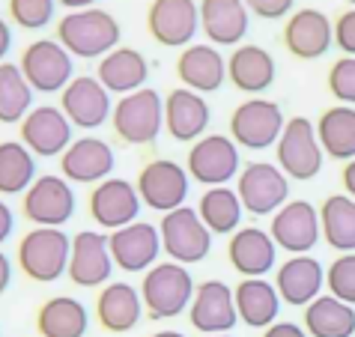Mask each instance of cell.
Returning a JSON list of instances; mask_svg holds the SVG:
<instances>
[{
  "label": "cell",
  "mask_w": 355,
  "mask_h": 337,
  "mask_svg": "<svg viewBox=\"0 0 355 337\" xmlns=\"http://www.w3.org/2000/svg\"><path fill=\"white\" fill-rule=\"evenodd\" d=\"M120 21L107 12V9H78V12H66L57 21V42L72 57L81 60H102L114 48H120Z\"/></svg>",
  "instance_id": "obj_1"
},
{
  "label": "cell",
  "mask_w": 355,
  "mask_h": 337,
  "mask_svg": "<svg viewBox=\"0 0 355 337\" xmlns=\"http://www.w3.org/2000/svg\"><path fill=\"white\" fill-rule=\"evenodd\" d=\"M72 239L63 233V227H33L21 236L15 251V263L31 281L54 284L69 269Z\"/></svg>",
  "instance_id": "obj_2"
},
{
  "label": "cell",
  "mask_w": 355,
  "mask_h": 337,
  "mask_svg": "<svg viewBox=\"0 0 355 337\" xmlns=\"http://www.w3.org/2000/svg\"><path fill=\"white\" fill-rule=\"evenodd\" d=\"M194 277L189 266L180 263H155L150 272H144L141 281V302L150 320H173L182 311H189L194 299Z\"/></svg>",
  "instance_id": "obj_3"
},
{
  "label": "cell",
  "mask_w": 355,
  "mask_h": 337,
  "mask_svg": "<svg viewBox=\"0 0 355 337\" xmlns=\"http://www.w3.org/2000/svg\"><path fill=\"white\" fill-rule=\"evenodd\" d=\"M111 126L114 135L129 146L155 144L164 128V98L153 87L120 96V102L111 111Z\"/></svg>",
  "instance_id": "obj_4"
},
{
  "label": "cell",
  "mask_w": 355,
  "mask_h": 337,
  "mask_svg": "<svg viewBox=\"0 0 355 337\" xmlns=\"http://www.w3.org/2000/svg\"><path fill=\"white\" fill-rule=\"evenodd\" d=\"M275 153H278V167L284 171V176L299 182L313 180L322 171V146L317 137V126L304 116H290L284 123V132L275 144Z\"/></svg>",
  "instance_id": "obj_5"
},
{
  "label": "cell",
  "mask_w": 355,
  "mask_h": 337,
  "mask_svg": "<svg viewBox=\"0 0 355 337\" xmlns=\"http://www.w3.org/2000/svg\"><path fill=\"white\" fill-rule=\"evenodd\" d=\"M159 236L162 251L180 266L203 263L212 251V233L206 230V224L191 206H180V209L162 215Z\"/></svg>",
  "instance_id": "obj_6"
},
{
  "label": "cell",
  "mask_w": 355,
  "mask_h": 337,
  "mask_svg": "<svg viewBox=\"0 0 355 337\" xmlns=\"http://www.w3.org/2000/svg\"><path fill=\"white\" fill-rule=\"evenodd\" d=\"M18 69L24 72L33 93H63L75 78V57L57 39H36L24 48Z\"/></svg>",
  "instance_id": "obj_7"
},
{
  "label": "cell",
  "mask_w": 355,
  "mask_h": 337,
  "mask_svg": "<svg viewBox=\"0 0 355 337\" xmlns=\"http://www.w3.org/2000/svg\"><path fill=\"white\" fill-rule=\"evenodd\" d=\"M284 132V111L269 98H245L230 114V137L245 150H269Z\"/></svg>",
  "instance_id": "obj_8"
},
{
  "label": "cell",
  "mask_w": 355,
  "mask_h": 337,
  "mask_svg": "<svg viewBox=\"0 0 355 337\" xmlns=\"http://www.w3.org/2000/svg\"><path fill=\"white\" fill-rule=\"evenodd\" d=\"M189 171L182 164L171 162V158H155V162L144 164L141 173H137V194H141V203L150 206L153 212H173L185 206L189 200Z\"/></svg>",
  "instance_id": "obj_9"
},
{
  "label": "cell",
  "mask_w": 355,
  "mask_h": 337,
  "mask_svg": "<svg viewBox=\"0 0 355 337\" xmlns=\"http://www.w3.org/2000/svg\"><path fill=\"white\" fill-rule=\"evenodd\" d=\"M236 194H239L242 209L248 215H275L287 203L290 182L281 167L269 162H251L239 171Z\"/></svg>",
  "instance_id": "obj_10"
},
{
  "label": "cell",
  "mask_w": 355,
  "mask_h": 337,
  "mask_svg": "<svg viewBox=\"0 0 355 337\" xmlns=\"http://www.w3.org/2000/svg\"><path fill=\"white\" fill-rule=\"evenodd\" d=\"M75 191L72 182H66L57 173L36 176L33 185L24 191L21 212L33 227H63L75 215Z\"/></svg>",
  "instance_id": "obj_11"
},
{
  "label": "cell",
  "mask_w": 355,
  "mask_h": 337,
  "mask_svg": "<svg viewBox=\"0 0 355 337\" xmlns=\"http://www.w3.org/2000/svg\"><path fill=\"white\" fill-rule=\"evenodd\" d=\"M189 176L194 182L206 188L227 185L236 173L242 171L239 162V146L233 144V137L227 135H203L200 141L191 144L189 150Z\"/></svg>",
  "instance_id": "obj_12"
},
{
  "label": "cell",
  "mask_w": 355,
  "mask_h": 337,
  "mask_svg": "<svg viewBox=\"0 0 355 337\" xmlns=\"http://www.w3.org/2000/svg\"><path fill=\"white\" fill-rule=\"evenodd\" d=\"M141 194L129 180H120V176H107L105 182L93 185L90 200H87V209L90 218L102 227V230H120V227H129L137 221L141 215Z\"/></svg>",
  "instance_id": "obj_13"
},
{
  "label": "cell",
  "mask_w": 355,
  "mask_h": 337,
  "mask_svg": "<svg viewBox=\"0 0 355 337\" xmlns=\"http://www.w3.org/2000/svg\"><path fill=\"white\" fill-rule=\"evenodd\" d=\"M146 31L164 48H189L200 31V6L194 0H153L146 9Z\"/></svg>",
  "instance_id": "obj_14"
},
{
  "label": "cell",
  "mask_w": 355,
  "mask_h": 337,
  "mask_svg": "<svg viewBox=\"0 0 355 337\" xmlns=\"http://www.w3.org/2000/svg\"><path fill=\"white\" fill-rule=\"evenodd\" d=\"M60 111L75 128L93 132V128L111 120L114 102H111V93L98 84L96 75H75L60 93Z\"/></svg>",
  "instance_id": "obj_15"
},
{
  "label": "cell",
  "mask_w": 355,
  "mask_h": 337,
  "mask_svg": "<svg viewBox=\"0 0 355 337\" xmlns=\"http://www.w3.org/2000/svg\"><path fill=\"white\" fill-rule=\"evenodd\" d=\"M107 248H111L114 266L129 275L150 272L159 263L162 254V236L159 227L150 221H135L129 227H120L107 236Z\"/></svg>",
  "instance_id": "obj_16"
},
{
  "label": "cell",
  "mask_w": 355,
  "mask_h": 337,
  "mask_svg": "<svg viewBox=\"0 0 355 337\" xmlns=\"http://www.w3.org/2000/svg\"><path fill=\"white\" fill-rule=\"evenodd\" d=\"M269 236L275 239V245L284 248V251L293 257L308 254L311 248L322 239L320 212L313 209L308 200H287L272 215Z\"/></svg>",
  "instance_id": "obj_17"
},
{
  "label": "cell",
  "mask_w": 355,
  "mask_h": 337,
  "mask_svg": "<svg viewBox=\"0 0 355 337\" xmlns=\"http://www.w3.org/2000/svg\"><path fill=\"white\" fill-rule=\"evenodd\" d=\"M72 128L57 105H36L21 120V144L36 158H57L72 144Z\"/></svg>",
  "instance_id": "obj_18"
},
{
  "label": "cell",
  "mask_w": 355,
  "mask_h": 337,
  "mask_svg": "<svg viewBox=\"0 0 355 337\" xmlns=\"http://www.w3.org/2000/svg\"><path fill=\"white\" fill-rule=\"evenodd\" d=\"M114 272V257L107 248V236L98 230H81L72 236V254H69V281L75 286H105Z\"/></svg>",
  "instance_id": "obj_19"
},
{
  "label": "cell",
  "mask_w": 355,
  "mask_h": 337,
  "mask_svg": "<svg viewBox=\"0 0 355 337\" xmlns=\"http://www.w3.org/2000/svg\"><path fill=\"white\" fill-rule=\"evenodd\" d=\"M236 302L233 290L224 281H203L194 286V299L189 304V322L200 334H227L236 329Z\"/></svg>",
  "instance_id": "obj_20"
},
{
  "label": "cell",
  "mask_w": 355,
  "mask_h": 337,
  "mask_svg": "<svg viewBox=\"0 0 355 337\" xmlns=\"http://www.w3.org/2000/svg\"><path fill=\"white\" fill-rule=\"evenodd\" d=\"M334 42V24L320 9H295L284 24V48L299 60H320Z\"/></svg>",
  "instance_id": "obj_21"
},
{
  "label": "cell",
  "mask_w": 355,
  "mask_h": 337,
  "mask_svg": "<svg viewBox=\"0 0 355 337\" xmlns=\"http://www.w3.org/2000/svg\"><path fill=\"white\" fill-rule=\"evenodd\" d=\"M114 164H116V155L111 150V144H105L102 137H78L60 155V176L66 182L98 185L111 176Z\"/></svg>",
  "instance_id": "obj_22"
},
{
  "label": "cell",
  "mask_w": 355,
  "mask_h": 337,
  "mask_svg": "<svg viewBox=\"0 0 355 337\" xmlns=\"http://www.w3.org/2000/svg\"><path fill=\"white\" fill-rule=\"evenodd\" d=\"M212 111L206 105V98L194 90L176 87L164 98V128L176 144H194L200 141L209 128Z\"/></svg>",
  "instance_id": "obj_23"
},
{
  "label": "cell",
  "mask_w": 355,
  "mask_h": 337,
  "mask_svg": "<svg viewBox=\"0 0 355 337\" xmlns=\"http://www.w3.org/2000/svg\"><path fill=\"white\" fill-rule=\"evenodd\" d=\"M227 260L242 277H263L278 263V245L263 227H239L227 242Z\"/></svg>",
  "instance_id": "obj_24"
},
{
  "label": "cell",
  "mask_w": 355,
  "mask_h": 337,
  "mask_svg": "<svg viewBox=\"0 0 355 337\" xmlns=\"http://www.w3.org/2000/svg\"><path fill=\"white\" fill-rule=\"evenodd\" d=\"M322 286H325V269L311 254L290 257L275 275V290H278L281 302L290 307H308L313 299H320Z\"/></svg>",
  "instance_id": "obj_25"
},
{
  "label": "cell",
  "mask_w": 355,
  "mask_h": 337,
  "mask_svg": "<svg viewBox=\"0 0 355 337\" xmlns=\"http://www.w3.org/2000/svg\"><path fill=\"white\" fill-rule=\"evenodd\" d=\"M144 316V302L141 290H135L132 284H105L96 295V320L105 331L111 334H125L132 331Z\"/></svg>",
  "instance_id": "obj_26"
},
{
  "label": "cell",
  "mask_w": 355,
  "mask_h": 337,
  "mask_svg": "<svg viewBox=\"0 0 355 337\" xmlns=\"http://www.w3.org/2000/svg\"><path fill=\"white\" fill-rule=\"evenodd\" d=\"M251 12L245 0H200V31L212 45L236 48L248 33Z\"/></svg>",
  "instance_id": "obj_27"
},
{
  "label": "cell",
  "mask_w": 355,
  "mask_h": 337,
  "mask_svg": "<svg viewBox=\"0 0 355 337\" xmlns=\"http://www.w3.org/2000/svg\"><path fill=\"white\" fill-rule=\"evenodd\" d=\"M176 78L182 81L185 90H194L200 96L215 93L221 90L227 78V60L212 45H189L182 48L180 60H176Z\"/></svg>",
  "instance_id": "obj_28"
},
{
  "label": "cell",
  "mask_w": 355,
  "mask_h": 337,
  "mask_svg": "<svg viewBox=\"0 0 355 337\" xmlns=\"http://www.w3.org/2000/svg\"><path fill=\"white\" fill-rule=\"evenodd\" d=\"M98 84L105 87L107 93L116 96H129L135 90H144L146 78H150V63L146 57L137 51V48H114L111 54H105L98 60L96 69Z\"/></svg>",
  "instance_id": "obj_29"
},
{
  "label": "cell",
  "mask_w": 355,
  "mask_h": 337,
  "mask_svg": "<svg viewBox=\"0 0 355 337\" xmlns=\"http://www.w3.org/2000/svg\"><path fill=\"white\" fill-rule=\"evenodd\" d=\"M275 57L260 45H239L227 57V78L239 93H266L275 84Z\"/></svg>",
  "instance_id": "obj_30"
},
{
  "label": "cell",
  "mask_w": 355,
  "mask_h": 337,
  "mask_svg": "<svg viewBox=\"0 0 355 337\" xmlns=\"http://www.w3.org/2000/svg\"><path fill=\"white\" fill-rule=\"evenodd\" d=\"M233 302L239 320L251 329L266 331L272 322H278L281 295L275 290V284H269L266 277H242L233 290Z\"/></svg>",
  "instance_id": "obj_31"
},
{
  "label": "cell",
  "mask_w": 355,
  "mask_h": 337,
  "mask_svg": "<svg viewBox=\"0 0 355 337\" xmlns=\"http://www.w3.org/2000/svg\"><path fill=\"white\" fill-rule=\"evenodd\" d=\"M90 311L75 295H54L36 311V331L42 337H84Z\"/></svg>",
  "instance_id": "obj_32"
},
{
  "label": "cell",
  "mask_w": 355,
  "mask_h": 337,
  "mask_svg": "<svg viewBox=\"0 0 355 337\" xmlns=\"http://www.w3.org/2000/svg\"><path fill=\"white\" fill-rule=\"evenodd\" d=\"M317 137L322 153L334 162H352L355 158V107L334 105L325 107L317 120Z\"/></svg>",
  "instance_id": "obj_33"
},
{
  "label": "cell",
  "mask_w": 355,
  "mask_h": 337,
  "mask_svg": "<svg viewBox=\"0 0 355 337\" xmlns=\"http://www.w3.org/2000/svg\"><path fill=\"white\" fill-rule=\"evenodd\" d=\"M304 331L308 337H352L355 307L334 295H320L304 307Z\"/></svg>",
  "instance_id": "obj_34"
},
{
  "label": "cell",
  "mask_w": 355,
  "mask_h": 337,
  "mask_svg": "<svg viewBox=\"0 0 355 337\" xmlns=\"http://www.w3.org/2000/svg\"><path fill=\"white\" fill-rule=\"evenodd\" d=\"M197 215L200 221L206 224V230L212 236H233L239 230L245 209H242V200L233 188L218 185V188H209L203 191L200 203H197Z\"/></svg>",
  "instance_id": "obj_35"
},
{
  "label": "cell",
  "mask_w": 355,
  "mask_h": 337,
  "mask_svg": "<svg viewBox=\"0 0 355 337\" xmlns=\"http://www.w3.org/2000/svg\"><path fill=\"white\" fill-rule=\"evenodd\" d=\"M320 230L329 248L340 254H355V200L347 194L325 197L320 209Z\"/></svg>",
  "instance_id": "obj_36"
},
{
  "label": "cell",
  "mask_w": 355,
  "mask_h": 337,
  "mask_svg": "<svg viewBox=\"0 0 355 337\" xmlns=\"http://www.w3.org/2000/svg\"><path fill=\"white\" fill-rule=\"evenodd\" d=\"M36 180V155L21 141H0V197L24 194Z\"/></svg>",
  "instance_id": "obj_37"
},
{
  "label": "cell",
  "mask_w": 355,
  "mask_h": 337,
  "mask_svg": "<svg viewBox=\"0 0 355 337\" xmlns=\"http://www.w3.org/2000/svg\"><path fill=\"white\" fill-rule=\"evenodd\" d=\"M33 111V87L18 63H0V123H21Z\"/></svg>",
  "instance_id": "obj_38"
},
{
  "label": "cell",
  "mask_w": 355,
  "mask_h": 337,
  "mask_svg": "<svg viewBox=\"0 0 355 337\" xmlns=\"http://www.w3.org/2000/svg\"><path fill=\"white\" fill-rule=\"evenodd\" d=\"M57 0H9V21L21 31H42L54 21Z\"/></svg>",
  "instance_id": "obj_39"
},
{
  "label": "cell",
  "mask_w": 355,
  "mask_h": 337,
  "mask_svg": "<svg viewBox=\"0 0 355 337\" xmlns=\"http://www.w3.org/2000/svg\"><path fill=\"white\" fill-rule=\"evenodd\" d=\"M325 286H329V295L355 307V254H340L338 260L329 266Z\"/></svg>",
  "instance_id": "obj_40"
},
{
  "label": "cell",
  "mask_w": 355,
  "mask_h": 337,
  "mask_svg": "<svg viewBox=\"0 0 355 337\" xmlns=\"http://www.w3.org/2000/svg\"><path fill=\"white\" fill-rule=\"evenodd\" d=\"M329 90L340 105L355 107V57H340L329 69Z\"/></svg>",
  "instance_id": "obj_41"
},
{
  "label": "cell",
  "mask_w": 355,
  "mask_h": 337,
  "mask_svg": "<svg viewBox=\"0 0 355 337\" xmlns=\"http://www.w3.org/2000/svg\"><path fill=\"white\" fill-rule=\"evenodd\" d=\"M334 45L343 57H355V9H347L334 18Z\"/></svg>",
  "instance_id": "obj_42"
},
{
  "label": "cell",
  "mask_w": 355,
  "mask_h": 337,
  "mask_svg": "<svg viewBox=\"0 0 355 337\" xmlns=\"http://www.w3.org/2000/svg\"><path fill=\"white\" fill-rule=\"evenodd\" d=\"M293 3L295 0H245L248 12L266 18V21H278L284 15H293Z\"/></svg>",
  "instance_id": "obj_43"
},
{
  "label": "cell",
  "mask_w": 355,
  "mask_h": 337,
  "mask_svg": "<svg viewBox=\"0 0 355 337\" xmlns=\"http://www.w3.org/2000/svg\"><path fill=\"white\" fill-rule=\"evenodd\" d=\"M263 337H308V331H304V325H299V322L284 320V322H272L269 329L263 331Z\"/></svg>",
  "instance_id": "obj_44"
},
{
  "label": "cell",
  "mask_w": 355,
  "mask_h": 337,
  "mask_svg": "<svg viewBox=\"0 0 355 337\" xmlns=\"http://www.w3.org/2000/svg\"><path fill=\"white\" fill-rule=\"evenodd\" d=\"M12 230H15V212H12V206L0 197V245L12 236Z\"/></svg>",
  "instance_id": "obj_45"
},
{
  "label": "cell",
  "mask_w": 355,
  "mask_h": 337,
  "mask_svg": "<svg viewBox=\"0 0 355 337\" xmlns=\"http://www.w3.org/2000/svg\"><path fill=\"white\" fill-rule=\"evenodd\" d=\"M9 48H12V27H9V21L0 15V63H6Z\"/></svg>",
  "instance_id": "obj_46"
},
{
  "label": "cell",
  "mask_w": 355,
  "mask_h": 337,
  "mask_svg": "<svg viewBox=\"0 0 355 337\" xmlns=\"http://www.w3.org/2000/svg\"><path fill=\"white\" fill-rule=\"evenodd\" d=\"M340 182H343V191H347V197H352V200H355V158H352V162L343 164V171H340Z\"/></svg>",
  "instance_id": "obj_47"
},
{
  "label": "cell",
  "mask_w": 355,
  "mask_h": 337,
  "mask_svg": "<svg viewBox=\"0 0 355 337\" xmlns=\"http://www.w3.org/2000/svg\"><path fill=\"white\" fill-rule=\"evenodd\" d=\"M9 284H12V263H9V257L0 251V295L9 290Z\"/></svg>",
  "instance_id": "obj_48"
},
{
  "label": "cell",
  "mask_w": 355,
  "mask_h": 337,
  "mask_svg": "<svg viewBox=\"0 0 355 337\" xmlns=\"http://www.w3.org/2000/svg\"><path fill=\"white\" fill-rule=\"evenodd\" d=\"M60 6H66L69 12H78V9H90V6H96V0H57Z\"/></svg>",
  "instance_id": "obj_49"
},
{
  "label": "cell",
  "mask_w": 355,
  "mask_h": 337,
  "mask_svg": "<svg viewBox=\"0 0 355 337\" xmlns=\"http://www.w3.org/2000/svg\"><path fill=\"white\" fill-rule=\"evenodd\" d=\"M150 337H185V334H180V331H155Z\"/></svg>",
  "instance_id": "obj_50"
},
{
  "label": "cell",
  "mask_w": 355,
  "mask_h": 337,
  "mask_svg": "<svg viewBox=\"0 0 355 337\" xmlns=\"http://www.w3.org/2000/svg\"><path fill=\"white\" fill-rule=\"evenodd\" d=\"M203 337H233V334H203Z\"/></svg>",
  "instance_id": "obj_51"
},
{
  "label": "cell",
  "mask_w": 355,
  "mask_h": 337,
  "mask_svg": "<svg viewBox=\"0 0 355 337\" xmlns=\"http://www.w3.org/2000/svg\"><path fill=\"white\" fill-rule=\"evenodd\" d=\"M347 3H349V6H352V9H355V0H347Z\"/></svg>",
  "instance_id": "obj_52"
}]
</instances>
